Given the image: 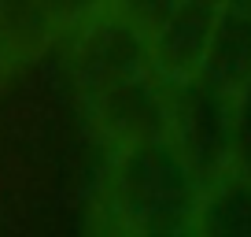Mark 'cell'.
<instances>
[{
	"label": "cell",
	"instance_id": "obj_3",
	"mask_svg": "<svg viewBox=\"0 0 251 237\" xmlns=\"http://www.w3.org/2000/svg\"><path fill=\"white\" fill-rule=\"evenodd\" d=\"M71 37H74L71 71L78 78L85 100L118 86V82H129V78H141V74L155 71L148 37L133 23H126L111 4L100 15L89 19L81 30H74Z\"/></svg>",
	"mask_w": 251,
	"mask_h": 237
},
{
	"label": "cell",
	"instance_id": "obj_12",
	"mask_svg": "<svg viewBox=\"0 0 251 237\" xmlns=\"http://www.w3.org/2000/svg\"><path fill=\"white\" fill-rule=\"evenodd\" d=\"M0 8H4V0H0Z\"/></svg>",
	"mask_w": 251,
	"mask_h": 237
},
{
	"label": "cell",
	"instance_id": "obj_11",
	"mask_svg": "<svg viewBox=\"0 0 251 237\" xmlns=\"http://www.w3.org/2000/svg\"><path fill=\"white\" fill-rule=\"evenodd\" d=\"M207 4H226V0H207Z\"/></svg>",
	"mask_w": 251,
	"mask_h": 237
},
{
	"label": "cell",
	"instance_id": "obj_9",
	"mask_svg": "<svg viewBox=\"0 0 251 237\" xmlns=\"http://www.w3.org/2000/svg\"><path fill=\"white\" fill-rule=\"evenodd\" d=\"M37 8L45 11L48 26H52L55 37H59V33L81 30L93 15H100V11L107 8V0H37Z\"/></svg>",
	"mask_w": 251,
	"mask_h": 237
},
{
	"label": "cell",
	"instance_id": "obj_8",
	"mask_svg": "<svg viewBox=\"0 0 251 237\" xmlns=\"http://www.w3.org/2000/svg\"><path fill=\"white\" fill-rule=\"evenodd\" d=\"M55 37L37 0H4L0 8V52L8 59H26Z\"/></svg>",
	"mask_w": 251,
	"mask_h": 237
},
{
	"label": "cell",
	"instance_id": "obj_7",
	"mask_svg": "<svg viewBox=\"0 0 251 237\" xmlns=\"http://www.w3.org/2000/svg\"><path fill=\"white\" fill-rule=\"evenodd\" d=\"M192 234H236L251 237V171L233 163L218 171L200 193Z\"/></svg>",
	"mask_w": 251,
	"mask_h": 237
},
{
	"label": "cell",
	"instance_id": "obj_10",
	"mask_svg": "<svg viewBox=\"0 0 251 237\" xmlns=\"http://www.w3.org/2000/svg\"><path fill=\"white\" fill-rule=\"evenodd\" d=\"M107 4L126 19V23H133L148 41H151V33L170 19V11L177 8V0H107Z\"/></svg>",
	"mask_w": 251,
	"mask_h": 237
},
{
	"label": "cell",
	"instance_id": "obj_5",
	"mask_svg": "<svg viewBox=\"0 0 251 237\" xmlns=\"http://www.w3.org/2000/svg\"><path fill=\"white\" fill-rule=\"evenodd\" d=\"M218 8L222 4H207V0H177L170 19L151 33V63L163 82L177 86V82H192L196 74H203Z\"/></svg>",
	"mask_w": 251,
	"mask_h": 237
},
{
	"label": "cell",
	"instance_id": "obj_1",
	"mask_svg": "<svg viewBox=\"0 0 251 237\" xmlns=\"http://www.w3.org/2000/svg\"><path fill=\"white\" fill-rule=\"evenodd\" d=\"M192 159L170 130L137 137L115 148L103 182V207L129 234H188L200 207Z\"/></svg>",
	"mask_w": 251,
	"mask_h": 237
},
{
	"label": "cell",
	"instance_id": "obj_6",
	"mask_svg": "<svg viewBox=\"0 0 251 237\" xmlns=\"http://www.w3.org/2000/svg\"><path fill=\"white\" fill-rule=\"evenodd\" d=\"M203 74L244 104L251 89V0H226L218 8Z\"/></svg>",
	"mask_w": 251,
	"mask_h": 237
},
{
	"label": "cell",
	"instance_id": "obj_4",
	"mask_svg": "<svg viewBox=\"0 0 251 237\" xmlns=\"http://www.w3.org/2000/svg\"><path fill=\"white\" fill-rule=\"evenodd\" d=\"M89 111L103 141L118 145L137 141V137L170 130V111H166V82L155 71L141 78L118 82L103 93L89 96Z\"/></svg>",
	"mask_w": 251,
	"mask_h": 237
},
{
	"label": "cell",
	"instance_id": "obj_2",
	"mask_svg": "<svg viewBox=\"0 0 251 237\" xmlns=\"http://www.w3.org/2000/svg\"><path fill=\"white\" fill-rule=\"evenodd\" d=\"M166 111H170V134L192 159L200 182H211L218 171L233 163V134L240 118V100L218 89L207 74L192 82H166Z\"/></svg>",
	"mask_w": 251,
	"mask_h": 237
}]
</instances>
